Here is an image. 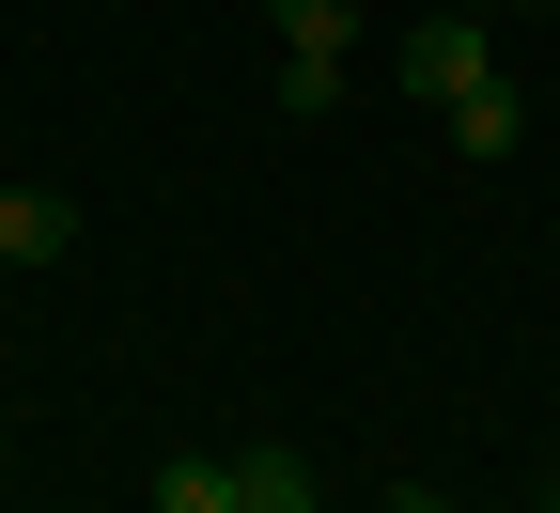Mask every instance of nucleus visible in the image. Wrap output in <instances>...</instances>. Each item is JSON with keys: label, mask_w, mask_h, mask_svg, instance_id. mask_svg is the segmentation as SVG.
I'll return each mask as SVG.
<instances>
[{"label": "nucleus", "mask_w": 560, "mask_h": 513, "mask_svg": "<svg viewBox=\"0 0 560 513\" xmlns=\"http://www.w3.org/2000/svg\"><path fill=\"white\" fill-rule=\"evenodd\" d=\"M482 79H499V47H482V16H420V32H405V94H436V109H467Z\"/></svg>", "instance_id": "obj_1"}, {"label": "nucleus", "mask_w": 560, "mask_h": 513, "mask_svg": "<svg viewBox=\"0 0 560 513\" xmlns=\"http://www.w3.org/2000/svg\"><path fill=\"white\" fill-rule=\"evenodd\" d=\"M79 249V202L62 187H0V265H62Z\"/></svg>", "instance_id": "obj_2"}, {"label": "nucleus", "mask_w": 560, "mask_h": 513, "mask_svg": "<svg viewBox=\"0 0 560 513\" xmlns=\"http://www.w3.org/2000/svg\"><path fill=\"white\" fill-rule=\"evenodd\" d=\"M0 467H16V452H0Z\"/></svg>", "instance_id": "obj_10"}, {"label": "nucleus", "mask_w": 560, "mask_h": 513, "mask_svg": "<svg viewBox=\"0 0 560 513\" xmlns=\"http://www.w3.org/2000/svg\"><path fill=\"white\" fill-rule=\"evenodd\" d=\"M467 16H545V0H467Z\"/></svg>", "instance_id": "obj_8"}, {"label": "nucleus", "mask_w": 560, "mask_h": 513, "mask_svg": "<svg viewBox=\"0 0 560 513\" xmlns=\"http://www.w3.org/2000/svg\"><path fill=\"white\" fill-rule=\"evenodd\" d=\"M389 513H452V498H436V482H389Z\"/></svg>", "instance_id": "obj_7"}, {"label": "nucleus", "mask_w": 560, "mask_h": 513, "mask_svg": "<svg viewBox=\"0 0 560 513\" xmlns=\"http://www.w3.org/2000/svg\"><path fill=\"white\" fill-rule=\"evenodd\" d=\"M280 16V62H342V32H359V0H265Z\"/></svg>", "instance_id": "obj_4"}, {"label": "nucleus", "mask_w": 560, "mask_h": 513, "mask_svg": "<svg viewBox=\"0 0 560 513\" xmlns=\"http://www.w3.org/2000/svg\"><path fill=\"white\" fill-rule=\"evenodd\" d=\"M452 140H467V172H499L514 140H529V109H514V79H482V94L452 109Z\"/></svg>", "instance_id": "obj_3"}, {"label": "nucleus", "mask_w": 560, "mask_h": 513, "mask_svg": "<svg viewBox=\"0 0 560 513\" xmlns=\"http://www.w3.org/2000/svg\"><path fill=\"white\" fill-rule=\"evenodd\" d=\"M0 280H16V265H0Z\"/></svg>", "instance_id": "obj_11"}, {"label": "nucleus", "mask_w": 560, "mask_h": 513, "mask_svg": "<svg viewBox=\"0 0 560 513\" xmlns=\"http://www.w3.org/2000/svg\"><path fill=\"white\" fill-rule=\"evenodd\" d=\"M234 513H312V467L296 452H234Z\"/></svg>", "instance_id": "obj_5"}, {"label": "nucleus", "mask_w": 560, "mask_h": 513, "mask_svg": "<svg viewBox=\"0 0 560 513\" xmlns=\"http://www.w3.org/2000/svg\"><path fill=\"white\" fill-rule=\"evenodd\" d=\"M156 513H234V467H219V452H172V467H156Z\"/></svg>", "instance_id": "obj_6"}, {"label": "nucleus", "mask_w": 560, "mask_h": 513, "mask_svg": "<svg viewBox=\"0 0 560 513\" xmlns=\"http://www.w3.org/2000/svg\"><path fill=\"white\" fill-rule=\"evenodd\" d=\"M545 513H560V482H545Z\"/></svg>", "instance_id": "obj_9"}]
</instances>
